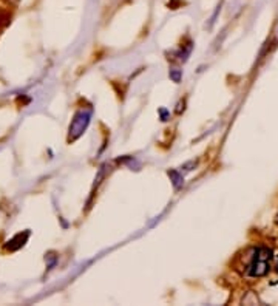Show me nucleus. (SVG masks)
<instances>
[{
	"label": "nucleus",
	"mask_w": 278,
	"mask_h": 306,
	"mask_svg": "<svg viewBox=\"0 0 278 306\" xmlns=\"http://www.w3.org/2000/svg\"><path fill=\"white\" fill-rule=\"evenodd\" d=\"M90 116H91V111L90 110H79L76 113V116L70 125V139L74 141L79 136L82 135V131L87 128L88 122H90Z\"/></svg>",
	"instance_id": "obj_2"
},
{
	"label": "nucleus",
	"mask_w": 278,
	"mask_h": 306,
	"mask_svg": "<svg viewBox=\"0 0 278 306\" xmlns=\"http://www.w3.org/2000/svg\"><path fill=\"white\" fill-rule=\"evenodd\" d=\"M272 260V249L266 246L258 247L253 254L252 263L249 266V275L250 277H264L269 272Z\"/></svg>",
	"instance_id": "obj_1"
},
{
	"label": "nucleus",
	"mask_w": 278,
	"mask_h": 306,
	"mask_svg": "<svg viewBox=\"0 0 278 306\" xmlns=\"http://www.w3.org/2000/svg\"><path fill=\"white\" fill-rule=\"evenodd\" d=\"M10 2H13V4H17V2H19V0H10Z\"/></svg>",
	"instance_id": "obj_3"
}]
</instances>
